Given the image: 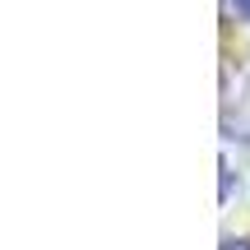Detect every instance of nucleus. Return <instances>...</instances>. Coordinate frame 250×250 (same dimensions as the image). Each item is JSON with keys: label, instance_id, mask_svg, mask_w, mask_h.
<instances>
[{"label": "nucleus", "instance_id": "nucleus-2", "mask_svg": "<svg viewBox=\"0 0 250 250\" xmlns=\"http://www.w3.org/2000/svg\"><path fill=\"white\" fill-rule=\"evenodd\" d=\"M223 250H250V241H223Z\"/></svg>", "mask_w": 250, "mask_h": 250}, {"label": "nucleus", "instance_id": "nucleus-1", "mask_svg": "<svg viewBox=\"0 0 250 250\" xmlns=\"http://www.w3.org/2000/svg\"><path fill=\"white\" fill-rule=\"evenodd\" d=\"M227 5H232V9H236V14H241V19H246V23H250V0H227Z\"/></svg>", "mask_w": 250, "mask_h": 250}]
</instances>
